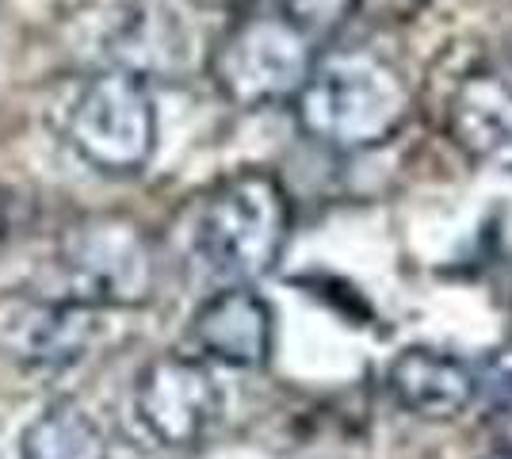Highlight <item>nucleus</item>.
<instances>
[{"instance_id":"1","label":"nucleus","mask_w":512,"mask_h":459,"mask_svg":"<svg viewBox=\"0 0 512 459\" xmlns=\"http://www.w3.org/2000/svg\"><path fill=\"white\" fill-rule=\"evenodd\" d=\"M291 199L268 169H237L195 196L184 245L203 276L222 287H253L283 257Z\"/></svg>"},{"instance_id":"2","label":"nucleus","mask_w":512,"mask_h":459,"mask_svg":"<svg viewBox=\"0 0 512 459\" xmlns=\"http://www.w3.org/2000/svg\"><path fill=\"white\" fill-rule=\"evenodd\" d=\"M295 119L306 138L341 153L375 150L406 127L413 96L406 77L371 50H341L314 58L302 81Z\"/></svg>"},{"instance_id":"3","label":"nucleus","mask_w":512,"mask_h":459,"mask_svg":"<svg viewBox=\"0 0 512 459\" xmlns=\"http://www.w3.org/2000/svg\"><path fill=\"white\" fill-rule=\"evenodd\" d=\"M157 287V261L142 226L130 219H88L73 226L46 272V299L107 310L142 306Z\"/></svg>"},{"instance_id":"4","label":"nucleus","mask_w":512,"mask_h":459,"mask_svg":"<svg viewBox=\"0 0 512 459\" xmlns=\"http://www.w3.org/2000/svg\"><path fill=\"white\" fill-rule=\"evenodd\" d=\"M62 134L69 150L96 173H142L157 150V108L150 85L123 69L88 77L65 108Z\"/></svg>"},{"instance_id":"5","label":"nucleus","mask_w":512,"mask_h":459,"mask_svg":"<svg viewBox=\"0 0 512 459\" xmlns=\"http://www.w3.org/2000/svg\"><path fill=\"white\" fill-rule=\"evenodd\" d=\"M314 39L283 12H249L211 50V81L237 108H272L299 96L314 69Z\"/></svg>"},{"instance_id":"6","label":"nucleus","mask_w":512,"mask_h":459,"mask_svg":"<svg viewBox=\"0 0 512 459\" xmlns=\"http://www.w3.org/2000/svg\"><path fill=\"white\" fill-rule=\"evenodd\" d=\"M134 414L165 448H192L222 417V387L199 356H157L134 383Z\"/></svg>"},{"instance_id":"7","label":"nucleus","mask_w":512,"mask_h":459,"mask_svg":"<svg viewBox=\"0 0 512 459\" xmlns=\"http://www.w3.org/2000/svg\"><path fill=\"white\" fill-rule=\"evenodd\" d=\"M444 123L467 157L512 173V58L467 69L451 88Z\"/></svg>"},{"instance_id":"8","label":"nucleus","mask_w":512,"mask_h":459,"mask_svg":"<svg viewBox=\"0 0 512 459\" xmlns=\"http://www.w3.org/2000/svg\"><path fill=\"white\" fill-rule=\"evenodd\" d=\"M192 349L222 368H264L276 341V318L253 287H218L192 314Z\"/></svg>"},{"instance_id":"9","label":"nucleus","mask_w":512,"mask_h":459,"mask_svg":"<svg viewBox=\"0 0 512 459\" xmlns=\"http://www.w3.org/2000/svg\"><path fill=\"white\" fill-rule=\"evenodd\" d=\"M386 391L406 414L421 421H451L474 402L478 379L455 352L409 345L390 360Z\"/></svg>"},{"instance_id":"10","label":"nucleus","mask_w":512,"mask_h":459,"mask_svg":"<svg viewBox=\"0 0 512 459\" xmlns=\"http://www.w3.org/2000/svg\"><path fill=\"white\" fill-rule=\"evenodd\" d=\"M96 310L73 303H58V299H43L31 303L27 310L12 314V326L4 333L8 349L27 368H65L77 364L96 341Z\"/></svg>"},{"instance_id":"11","label":"nucleus","mask_w":512,"mask_h":459,"mask_svg":"<svg viewBox=\"0 0 512 459\" xmlns=\"http://www.w3.org/2000/svg\"><path fill=\"white\" fill-rule=\"evenodd\" d=\"M111 54L123 73H134L142 81L172 73L184 66L188 54V31L165 4H134L119 20L111 35Z\"/></svg>"},{"instance_id":"12","label":"nucleus","mask_w":512,"mask_h":459,"mask_svg":"<svg viewBox=\"0 0 512 459\" xmlns=\"http://www.w3.org/2000/svg\"><path fill=\"white\" fill-rule=\"evenodd\" d=\"M20 459H107V437L77 402H54L23 429Z\"/></svg>"},{"instance_id":"13","label":"nucleus","mask_w":512,"mask_h":459,"mask_svg":"<svg viewBox=\"0 0 512 459\" xmlns=\"http://www.w3.org/2000/svg\"><path fill=\"white\" fill-rule=\"evenodd\" d=\"M474 398L490 437L501 444V452H512V368H497L490 379H482Z\"/></svg>"},{"instance_id":"14","label":"nucleus","mask_w":512,"mask_h":459,"mask_svg":"<svg viewBox=\"0 0 512 459\" xmlns=\"http://www.w3.org/2000/svg\"><path fill=\"white\" fill-rule=\"evenodd\" d=\"M360 0H276V8L291 23H299L310 39L337 31L352 12H356Z\"/></svg>"},{"instance_id":"15","label":"nucleus","mask_w":512,"mask_h":459,"mask_svg":"<svg viewBox=\"0 0 512 459\" xmlns=\"http://www.w3.org/2000/svg\"><path fill=\"white\" fill-rule=\"evenodd\" d=\"M199 8H214V12H226V8H237V4H245V0H195Z\"/></svg>"},{"instance_id":"16","label":"nucleus","mask_w":512,"mask_h":459,"mask_svg":"<svg viewBox=\"0 0 512 459\" xmlns=\"http://www.w3.org/2000/svg\"><path fill=\"white\" fill-rule=\"evenodd\" d=\"M486 459H512V452H501V448H497V452H493V456H486Z\"/></svg>"},{"instance_id":"17","label":"nucleus","mask_w":512,"mask_h":459,"mask_svg":"<svg viewBox=\"0 0 512 459\" xmlns=\"http://www.w3.org/2000/svg\"><path fill=\"white\" fill-rule=\"evenodd\" d=\"M0 238H4V196H0Z\"/></svg>"}]
</instances>
